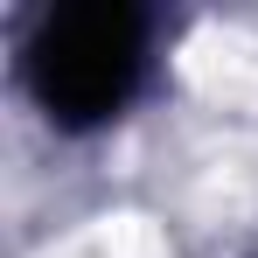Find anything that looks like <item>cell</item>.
<instances>
[{
  "label": "cell",
  "instance_id": "1",
  "mask_svg": "<svg viewBox=\"0 0 258 258\" xmlns=\"http://www.w3.org/2000/svg\"><path fill=\"white\" fill-rule=\"evenodd\" d=\"M140 77H147V14L126 0L56 7L28 42V91L63 133L119 119Z\"/></svg>",
  "mask_w": 258,
  "mask_h": 258
}]
</instances>
